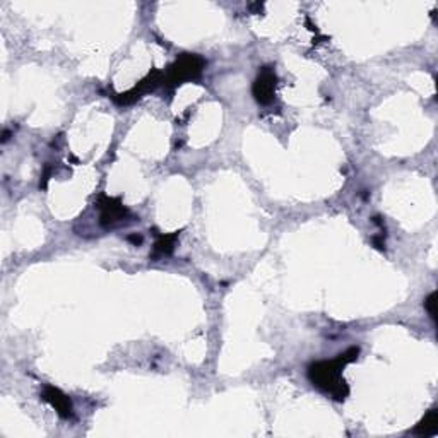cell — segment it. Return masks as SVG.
I'll return each instance as SVG.
<instances>
[{
    "mask_svg": "<svg viewBox=\"0 0 438 438\" xmlns=\"http://www.w3.org/2000/svg\"><path fill=\"white\" fill-rule=\"evenodd\" d=\"M42 399L45 401V403H49L50 406H52L53 410L62 416V418L69 419L72 416L71 399H69V397L65 396L64 392H60L58 389H55V387L46 385L45 390H43V394H42Z\"/></svg>",
    "mask_w": 438,
    "mask_h": 438,
    "instance_id": "6",
    "label": "cell"
},
{
    "mask_svg": "<svg viewBox=\"0 0 438 438\" xmlns=\"http://www.w3.org/2000/svg\"><path fill=\"white\" fill-rule=\"evenodd\" d=\"M129 240H132V242H134V243H141V242H142V238H141V236H130V238H129Z\"/></svg>",
    "mask_w": 438,
    "mask_h": 438,
    "instance_id": "10",
    "label": "cell"
},
{
    "mask_svg": "<svg viewBox=\"0 0 438 438\" xmlns=\"http://www.w3.org/2000/svg\"><path fill=\"white\" fill-rule=\"evenodd\" d=\"M159 82H161V72L152 71L151 74H149L146 79H142V81L139 82L132 91H129V93H125V94H120V96L116 98L115 101L120 105L134 103V101L139 100V98H142V94L149 93V91L155 89V87L158 86Z\"/></svg>",
    "mask_w": 438,
    "mask_h": 438,
    "instance_id": "5",
    "label": "cell"
},
{
    "mask_svg": "<svg viewBox=\"0 0 438 438\" xmlns=\"http://www.w3.org/2000/svg\"><path fill=\"white\" fill-rule=\"evenodd\" d=\"M412 433L419 437H435L438 433V411L430 410L426 412L425 418L416 425Z\"/></svg>",
    "mask_w": 438,
    "mask_h": 438,
    "instance_id": "7",
    "label": "cell"
},
{
    "mask_svg": "<svg viewBox=\"0 0 438 438\" xmlns=\"http://www.w3.org/2000/svg\"><path fill=\"white\" fill-rule=\"evenodd\" d=\"M437 293H432L428 298L425 300V308L426 312L430 313V317H432L433 320H437Z\"/></svg>",
    "mask_w": 438,
    "mask_h": 438,
    "instance_id": "9",
    "label": "cell"
},
{
    "mask_svg": "<svg viewBox=\"0 0 438 438\" xmlns=\"http://www.w3.org/2000/svg\"><path fill=\"white\" fill-rule=\"evenodd\" d=\"M358 355H360V349L349 348L348 351L334 358V360L317 361V363L310 365L308 378L312 380L313 385L326 390L334 399L344 401L348 397L349 389L346 385L344 378H342V370H344L346 365L353 363Z\"/></svg>",
    "mask_w": 438,
    "mask_h": 438,
    "instance_id": "1",
    "label": "cell"
},
{
    "mask_svg": "<svg viewBox=\"0 0 438 438\" xmlns=\"http://www.w3.org/2000/svg\"><path fill=\"white\" fill-rule=\"evenodd\" d=\"M204 65H206V62H204V58L199 57V55H195V53L182 55V57L178 58L173 65H171L170 71H168L166 82L170 84V86H178V84L199 78Z\"/></svg>",
    "mask_w": 438,
    "mask_h": 438,
    "instance_id": "2",
    "label": "cell"
},
{
    "mask_svg": "<svg viewBox=\"0 0 438 438\" xmlns=\"http://www.w3.org/2000/svg\"><path fill=\"white\" fill-rule=\"evenodd\" d=\"M277 86V76L274 74L271 67H264L262 72L259 74V78L255 79L254 87H252V93H254L255 100L261 105H269L272 103L274 93H276Z\"/></svg>",
    "mask_w": 438,
    "mask_h": 438,
    "instance_id": "3",
    "label": "cell"
},
{
    "mask_svg": "<svg viewBox=\"0 0 438 438\" xmlns=\"http://www.w3.org/2000/svg\"><path fill=\"white\" fill-rule=\"evenodd\" d=\"M178 238V233H173V235H164L159 236V240L155 245V254L152 257H163V255H170L175 248V240Z\"/></svg>",
    "mask_w": 438,
    "mask_h": 438,
    "instance_id": "8",
    "label": "cell"
},
{
    "mask_svg": "<svg viewBox=\"0 0 438 438\" xmlns=\"http://www.w3.org/2000/svg\"><path fill=\"white\" fill-rule=\"evenodd\" d=\"M98 207L101 209V225L103 226H112L115 222H120L129 214V211L123 207V204L119 199H113V197L108 195L100 197Z\"/></svg>",
    "mask_w": 438,
    "mask_h": 438,
    "instance_id": "4",
    "label": "cell"
}]
</instances>
